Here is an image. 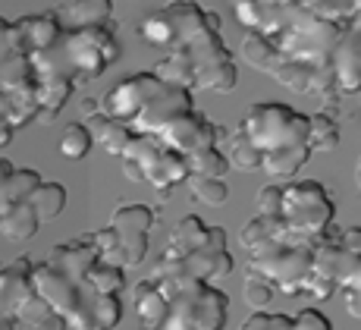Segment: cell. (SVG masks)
Instances as JSON below:
<instances>
[{
	"label": "cell",
	"mask_w": 361,
	"mask_h": 330,
	"mask_svg": "<svg viewBox=\"0 0 361 330\" xmlns=\"http://www.w3.org/2000/svg\"><path fill=\"white\" fill-rule=\"evenodd\" d=\"M276 293L270 290L267 283H261V280L255 277H245V286H242V299H245L248 312H267V305L274 302Z\"/></svg>",
	"instance_id": "31"
},
{
	"label": "cell",
	"mask_w": 361,
	"mask_h": 330,
	"mask_svg": "<svg viewBox=\"0 0 361 330\" xmlns=\"http://www.w3.org/2000/svg\"><path fill=\"white\" fill-rule=\"evenodd\" d=\"M92 136H88V129L82 123H69L63 129V136H60V154H63L66 160H82L88 158V151H92Z\"/></svg>",
	"instance_id": "29"
},
{
	"label": "cell",
	"mask_w": 361,
	"mask_h": 330,
	"mask_svg": "<svg viewBox=\"0 0 361 330\" xmlns=\"http://www.w3.org/2000/svg\"><path fill=\"white\" fill-rule=\"evenodd\" d=\"M185 186H189L192 199L201 201V205H207V208H224L226 201H230V186H226V179L189 177V179H185Z\"/></svg>",
	"instance_id": "28"
},
{
	"label": "cell",
	"mask_w": 361,
	"mask_h": 330,
	"mask_svg": "<svg viewBox=\"0 0 361 330\" xmlns=\"http://www.w3.org/2000/svg\"><path fill=\"white\" fill-rule=\"evenodd\" d=\"M0 123L13 132L38 123V76L16 25L0 16Z\"/></svg>",
	"instance_id": "6"
},
{
	"label": "cell",
	"mask_w": 361,
	"mask_h": 330,
	"mask_svg": "<svg viewBox=\"0 0 361 330\" xmlns=\"http://www.w3.org/2000/svg\"><path fill=\"white\" fill-rule=\"evenodd\" d=\"M226 132L220 129L217 123H211L204 114H198V110H192V114L185 117H176L173 123H166L161 132H157V139H161L164 148H170L173 154H179V158H192V154L198 151H207V148H220V139H224Z\"/></svg>",
	"instance_id": "13"
},
{
	"label": "cell",
	"mask_w": 361,
	"mask_h": 330,
	"mask_svg": "<svg viewBox=\"0 0 361 330\" xmlns=\"http://www.w3.org/2000/svg\"><path fill=\"white\" fill-rule=\"evenodd\" d=\"M255 217H267V220H276V217H280V182H270V186H264L258 192Z\"/></svg>",
	"instance_id": "32"
},
{
	"label": "cell",
	"mask_w": 361,
	"mask_h": 330,
	"mask_svg": "<svg viewBox=\"0 0 361 330\" xmlns=\"http://www.w3.org/2000/svg\"><path fill=\"white\" fill-rule=\"evenodd\" d=\"M261 158V170L274 179H293L311 158L308 148V114H298L289 104L261 101L245 110L239 123Z\"/></svg>",
	"instance_id": "3"
},
{
	"label": "cell",
	"mask_w": 361,
	"mask_h": 330,
	"mask_svg": "<svg viewBox=\"0 0 361 330\" xmlns=\"http://www.w3.org/2000/svg\"><path fill=\"white\" fill-rule=\"evenodd\" d=\"M239 330H293V314H274V312H252L242 321Z\"/></svg>",
	"instance_id": "30"
},
{
	"label": "cell",
	"mask_w": 361,
	"mask_h": 330,
	"mask_svg": "<svg viewBox=\"0 0 361 330\" xmlns=\"http://www.w3.org/2000/svg\"><path fill=\"white\" fill-rule=\"evenodd\" d=\"M38 217L29 208V201L23 205H13L0 214V240L4 242H29L35 233H38Z\"/></svg>",
	"instance_id": "20"
},
{
	"label": "cell",
	"mask_w": 361,
	"mask_h": 330,
	"mask_svg": "<svg viewBox=\"0 0 361 330\" xmlns=\"http://www.w3.org/2000/svg\"><path fill=\"white\" fill-rule=\"evenodd\" d=\"M94 261L101 258L85 233L54 245L44 261H32V290L73 330H114L123 321V299L104 296L88 280Z\"/></svg>",
	"instance_id": "1"
},
{
	"label": "cell",
	"mask_w": 361,
	"mask_h": 330,
	"mask_svg": "<svg viewBox=\"0 0 361 330\" xmlns=\"http://www.w3.org/2000/svg\"><path fill=\"white\" fill-rule=\"evenodd\" d=\"M29 208L35 211L38 223L57 220V217L63 214V208H66V186L63 182H44L41 179V186L29 195Z\"/></svg>",
	"instance_id": "22"
},
{
	"label": "cell",
	"mask_w": 361,
	"mask_h": 330,
	"mask_svg": "<svg viewBox=\"0 0 361 330\" xmlns=\"http://www.w3.org/2000/svg\"><path fill=\"white\" fill-rule=\"evenodd\" d=\"M120 164H123V177H126L129 182H145V179H142V170H138L132 160H120Z\"/></svg>",
	"instance_id": "35"
},
{
	"label": "cell",
	"mask_w": 361,
	"mask_h": 330,
	"mask_svg": "<svg viewBox=\"0 0 361 330\" xmlns=\"http://www.w3.org/2000/svg\"><path fill=\"white\" fill-rule=\"evenodd\" d=\"M154 223H157L154 208L142 205V201H135V205H120L110 214V223H107V227L114 230V245H110V252L101 261L114 264V268H120V271L138 268V264L148 258V236H151V230H154Z\"/></svg>",
	"instance_id": "12"
},
{
	"label": "cell",
	"mask_w": 361,
	"mask_h": 330,
	"mask_svg": "<svg viewBox=\"0 0 361 330\" xmlns=\"http://www.w3.org/2000/svg\"><path fill=\"white\" fill-rule=\"evenodd\" d=\"M88 129V136H92V142H98L107 154H114V158H120L123 148H126V142L132 139V129L116 120H110V117H104L101 110L92 117H85V123H82Z\"/></svg>",
	"instance_id": "18"
},
{
	"label": "cell",
	"mask_w": 361,
	"mask_h": 330,
	"mask_svg": "<svg viewBox=\"0 0 361 330\" xmlns=\"http://www.w3.org/2000/svg\"><path fill=\"white\" fill-rule=\"evenodd\" d=\"M192 110H195L192 91L166 86L164 91H157V95L138 110V117L129 123V129H132V136H157L166 123H173L176 117L192 114Z\"/></svg>",
	"instance_id": "15"
},
{
	"label": "cell",
	"mask_w": 361,
	"mask_h": 330,
	"mask_svg": "<svg viewBox=\"0 0 361 330\" xmlns=\"http://www.w3.org/2000/svg\"><path fill=\"white\" fill-rule=\"evenodd\" d=\"M13 136H16V132H13L6 123H0V148H6V145L13 142Z\"/></svg>",
	"instance_id": "36"
},
{
	"label": "cell",
	"mask_w": 361,
	"mask_h": 330,
	"mask_svg": "<svg viewBox=\"0 0 361 330\" xmlns=\"http://www.w3.org/2000/svg\"><path fill=\"white\" fill-rule=\"evenodd\" d=\"M164 88L166 86L157 79L154 73H151V69H148V73H135V76H129V79L116 82V86L98 101V107H101L104 117H110V120L129 126L138 117V110H142L145 104H148L151 98H154L157 91H164Z\"/></svg>",
	"instance_id": "14"
},
{
	"label": "cell",
	"mask_w": 361,
	"mask_h": 330,
	"mask_svg": "<svg viewBox=\"0 0 361 330\" xmlns=\"http://www.w3.org/2000/svg\"><path fill=\"white\" fill-rule=\"evenodd\" d=\"M151 273H176V277H189L201 280V283H214L217 286L224 277L233 273V255L226 245V230L224 227H211V240L201 249L192 252H161V258L154 261Z\"/></svg>",
	"instance_id": "11"
},
{
	"label": "cell",
	"mask_w": 361,
	"mask_h": 330,
	"mask_svg": "<svg viewBox=\"0 0 361 330\" xmlns=\"http://www.w3.org/2000/svg\"><path fill=\"white\" fill-rule=\"evenodd\" d=\"M314 16L327 19V23H336V25H352L358 23V13H361V4L358 0H305Z\"/></svg>",
	"instance_id": "27"
},
{
	"label": "cell",
	"mask_w": 361,
	"mask_h": 330,
	"mask_svg": "<svg viewBox=\"0 0 361 330\" xmlns=\"http://www.w3.org/2000/svg\"><path fill=\"white\" fill-rule=\"evenodd\" d=\"M13 167H16V164H10V160H6V158H0V186H4V182L10 179Z\"/></svg>",
	"instance_id": "37"
},
{
	"label": "cell",
	"mask_w": 361,
	"mask_h": 330,
	"mask_svg": "<svg viewBox=\"0 0 361 330\" xmlns=\"http://www.w3.org/2000/svg\"><path fill=\"white\" fill-rule=\"evenodd\" d=\"M358 293H361V290H343V296H345V312H349V318H358Z\"/></svg>",
	"instance_id": "34"
},
{
	"label": "cell",
	"mask_w": 361,
	"mask_h": 330,
	"mask_svg": "<svg viewBox=\"0 0 361 330\" xmlns=\"http://www.w3.org/2000/svg\"><path fill=\"white\" fill-rule=\"evenodd\" d=\"M151 283L164 296V314L157 324L142 330H224L230 318V296L214 283L176 277V273H151Z\"/></svg>",
	"instance_id": "5"
},
{
	"label": "cell",
	"mask_w": 361,
	"mask_h": 330,
	"mask_svg": "<svg viewBox=\"0 0 361 330\" xmlns=\"http://www.w3.org/2000/svg\"><path fill=\"white\" fill-rule=\"evenodd\" d=\"M276 220L283 227V245L314 249L336 227V205L324 189V182L295 179L280 186V217Z\"/></svg>",
	"instance_id": "7"
},
{
	"label": "cell",
	"mask_w": 361,
	"mask_h": 330,
	"mask_svg": "<svg viewBox=\"0 0 361 330\" xmlns=\"http://www.w3.org/2000/svg\"><path fill=\"white\" fill-rule=\"evenodd\" d=\"M57 13L73 23V29H92V25H110L114 23V4L110 0H69V4H60Z\"/></svg>",
	"instance_id": "19"
},
{
	"label": "cell",
	"mask_w": 361,
	"mask_h": 330,
	"mask_svg": "<svg viewBox=\"0 0 361 330\" xmlns=\"http://www.w3.org/2000/svg\"><path fill=\"white\" fill-rule=\"evenodd\" d=\"M120 57V41H116L114 23L110 25H92V29H69L60 35V41L51 51L32 54L35 76L38 79H69L73 86L92 82L104 76Z\"/></svg>",
	"instance_id": "4"
},
{
	"label": "cell",
	"mask_w": 361,
	"mask_h": 330,
	"mask_svg": "<svg viewBox=\"0 0 361 330\" xmlns=\"http://www.w3.org/2000/svg\"><path fill=\"white\" fill-rule=\"evenodd\" d=\"M226 148H220L224 151V158H226V164H230V170H242V173H258L261 170V158H258V151L248 145V139L242 136V129L235 126L233 132H226Z\"/></svg>",
	"instance_id": "25"
},
{
	"label": "cell",
	"mask_w": 361,
	"mask_h": 330,
	"mask_svg": "<svg viewBox=\"0 0 361 330\" xmlns=\"http://www.w3.org/2000/svg\"><path fill=\"white\" fill-rule=\"evenodd\" d=\"M330 73H333V95L349 98L358 95L361 86V23H352L343 32L336 51L330 57Z\"/></svg>",
	"instance_id": "16"
},
{
	"label": "cell",
	"mask_w": 361,
	"mask_h": 330,
	"mask_svg": "<svg viewBox=\"0 0 361 330\" xmlns=\"http://www.w3.org/2000/svg\"><path fill=\"white\" fill-rule=\"evenodd\" d=\"M32 258L0 264V330H73L32 290Z\"/></svg>",
	"instance_id": "8"
},
{
	"label": "cell",
	"mask_w": 361,
	"mask_h": 330,
	"mask_svg": "<svg viewBox=\"0 0 361 330\" xmlns=\"http://www.w3.org/2000/svg\"><path fill=\"white\" fill-rule=\"evenodd\" d=\"M211 240V227H207L201 217L189 214L170 230V242H166V252H192V249H201Z\"/></svg>",
	"instance_id": "24"
},
{
	"label": "cell",
	"mask_w": 361,
	"mask_h": 330,
	"mask_svg": "<svg viewBox=\"0 0 361 330\" xmlns=\"http://www.w3.org/2000/svg\"><path fill=\"white\" fill-rule=\"evenodd\" d=\"M336 145H339L336 110H317V114H308V148H311V154L333 151Z\"/></svg>",
	"instance_id": "23"
},
{
	"label": "cell",
	"mask_w": 361,
	"mask_h": 330,
	"mask_svg": "<svg viewBox=\"0 0 361 330\" xmlns=\"http://www.w3.org/2000/svg\"><path fill=\"white\" fill-rule=\"evenodd\" d=\"M98 101H82V114H85V117H92V114H98Z\"/></svg>",
	"instance_id": "38"
},
{
	"label": "cell",
	"mask_w": 361,
	"mask_h": 330,
	"mask_svg": "<svg viewBox=\"0 0 361 330\" xmlns=\"http://www.w3.org/2000/svg\"><path fill=\"white\" fill-rule=\"evenodd\" d=\"M339 233L343 230L333 227L327 240L311 249V280L305 293L314 299H330L343 290H361V252L345 249Z\"/></svg>",
	"instance_id": "9"
},
{
	"label": "cell",
	"mask_w": 361,
	"mask_h": 330,
	"mask_svg": "<svg viewBox=\"0 0 361 330\" xmlns=\"http://www.w3.org/2000/svg\"><path fill=\"white\" fill-rule=\"evenodd\" d=\"M13 25H16L23 45L29 47V54L51 51V47L60 41V35H63L60 19L54 16V13H32V16H19V19H13Z\"/></svg>",
	"instance_id": "17"
},
{
	"label": "cell",
	"mask_w": 361,
	"mask_h": 330,
	"mask_svg": "<svg viewBox=\"0 0 361 330\" xmlns=\"http://www.w3.org/2000/svg\"><path fill=\"white\" fill-rule=\"evenodd\" d=\"M248 277L267 283L280 296H302L311 280V249L308 245H270L248 258Z\"/></svg>",
	"instance_id": "10"
},
{
	"label": "cell",
	"mask_w": 361,
	"mask_h": 330,
	"mask_svg": "<svg viewBox=\"0 0 361 330\" xmlns=\"http://www.w3.org/2000/svg\"><path fill=\"white\" fill-rule=\"evenodd\" d=\"M170 23V54H183L195 76V91H226L235 88V60L220 38V16L201 10L198 4H166L161 6Z\"/></svg>",
	"instance_id": "2"
},
{
	"label": "cell",
	"mask_w": 361,
	"mask_h": 330,
	"mask_svg": "<svg viewBox=\"0 0 361 330\" xmlns=\"http://www.w3.org/2000/svg\"><path fill=\"white\" fill-rule=\"evenodd\" d=\"M293 330H333V324L321 308H302L293 314Z\"/></svg>",
	"instance_id": "33"
},
{
	"label": "cell",
	"mask_w": 361,
	"mask_h": 330,
	"mask_svg": "<svg viewBox=\"0 0 361 330\" xmlns=\"http://www.w3.org/2000/svg\"><path fill=\"white\" fill-rule=\"evenodd\" d=\"M185 170H189V177H201V179L230 177V164H226L220 148H207V151H198V154H192V158H185Z\"/></svg>",
	"instance_id": "26"
},
{
	"label": "cell",
	"mask_w": 361,
	"mask_h": 330,
	"mask_svg": "<svg viewBox=\"0 0 361 330\" xmlns=\"http://www.w3.org/2000/svg\"><path fill=\"white\" fill-rule=\"evenodd\" d=\"M41 186V173L35 167H13L10 179L0 186V214L13 205H23L29 201V195Z\"/></svg>",
	"instance_id": "21"
}]
</instances>
